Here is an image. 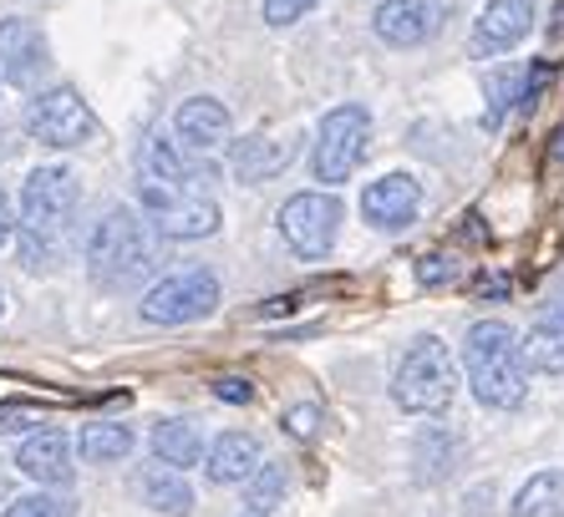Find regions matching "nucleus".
I'll use <instances>...</instances> for the list:
<instances>
[{
	"mask_svg": "<svg viewBox=\"0 0 564 517\" xmlns=\"http://www.w3.org/2000/svg\"><path fill=\"white\" fill-rule=\"evenodd\" d=\"M72 213H77V173L52 163V168H36L21 188V258L26 270H52L62 244L72 239Z\"/></svg>",
	"mask_w": 564,
	"mask_h": 517,
	"instance_id": "nucleus-1",
	"label": "nucleus"
},
{
	"mask_svg": "<svg viewBox=\"0 0 564 517\" xmlns=\"http://www.w3.org/2000/svg\"><path fill=\"white\" fill-rule=\"evenodd\" d=\"M463 365H468L473 396L494 411H513L529 396V365L524 345L503 320H478L463 340Z\"/></svg>",
	"mask_w": 564,
	"mask_h": 517,
	"instance_id": "nucleus-2",
	"label": "nucleus"
},
{
	"mask_svg": "<svg viewBox=\"0 0 564 517\" xmlns=\"http://www.w3.org/2000/svg\"><path fill=\"white\" fill-rule=\"evenodd\" d=\"M87 274L93 285L107 295H122V289H138L153 274V244L143 233V219L132 208H107L97 219L93 239H87Z\"/></svg>",
	"mask_w": 564,
	"mask_h": 517,
	"instance_id": "nucleus-3",
	"label": "nucleus"
},
{
	"mask_svg": "<svg viewBox=\"0 0 564 517\" xmlns=\"http://www.w3.org/2000/svg\"><path fill=\"white\" fill-rule=\"evenodd\" d=\"M458 396V371H453V355L437 336H422L417 345L402 355L392 375V402L412 416H437L453 406Z\"/></svg>",
	"mask_w": 564,
	"mask_h": 517,
	"instance_id": "nucleus-4",
	"label": "nucleus"
},
{
	"mask_svg": "<svg viewBox=\"0 0 564 517\" xmlns=\"http://www.w3.org/2000/svg\"><path fill=\"white\" fill-rule=\"evenodd\" d=\"M367 138H371V117L367 107H330L326 122H321V138H315V153H311V173L326 188L346 183L356 168H361V157H367Z\"/></svg>",
	"mask_w": 564,
	"mask_h": 517,
	"instance_id": "nucleus-5",
	"label": "nucleus"
},
{
	"mask_svg": "<svg viewBox=\"0 0 564 517\" xmlns=\"http://www.w3.org/2000/svg\"><path fill=\"white\" fill-rule=\"evenodd\" d=\"M26 128L46 147H82L97 138V117H93V107L82 102L77 87H52V91H41V97H31Z\"/></svg>",
	"mask_w": 564,
	"mask_h": 517,
	"instance_id": "nucleus-6",
	"label": "nucleus"
},
{
	"mask_svg": "<svg viewBox=\"0 0 564 517\" xmlns=\"http://www.w3.org/2000/svg\"><path fill=\"white\" fill-rule=\"evenodd\" d=\"M219 305V279L209 270H184V274H169L158 279L153 289L143 295L138 315L148 324H194Z\"/></svg>",
	"mask_w": 564,
	"mask_h": 517,
	"instance_id": "nucleus-7",
	"label": "nucleus"
},
{
	"mask_svg": "<svg viewBox=\"0 0 564 517\" xmlns=\"http://www.w3.org/2000/svg\"><path fill=\"white\" fill-rule=\"evenodd\" d=\"M280 233L301 258H326L341 233V204L330 194H295L280 208Z\"/></svg>",
	"mask_w": 564,
	"mask_h": 517,
	"instance_id": "nucleus-8",
	"label": "nucleus"
},
{
	"mask_svg": "<svg viewBox=\"0 0 564 517\" xmlns=\"http://www.w3.org/2000/svg\"><path fill=\"white\" fill-rule=\"evenodd\" d=\"M143 198H148V208H153V229L163 233V239L188 244V239L219 233V204L194 194V188L178 194V188H153V183H143Z\"/></svg>",
	"mask_w": 564,
	"mask_h": 517,
	"instance_id": "nucleus-9",
	"label": "nucleus"
},
{
	"mask_svg": "<svg viewBox=\"0 0 564 517\" xmlns=\"http://www.w3.org/2000/svg\"><path fill=\"white\" fill-rule=\"evenodd\" d=\"M437 26H443V6L437 0H381L377 15H371V31L397 52H412L422 41H433Z\"/></svg>",
	"mask_w": 564,
	"mask_h": 517,
	"instance_id": "nucleus-10",
	"label": "nucleus"
},
{
	"mask_svg": "<svg viewBox=\"0 0 564 517\" xmlns=\"http://www.w3.org/2000/svg\"><path fill=\"white\" fill-rule=\"evenodd\" d=\"M529 26H534V0H488L484 15H478V26H473L468 52L503 56L529 36Z\"/></svg>",
	"mask_w": 564,
	"mask_h": 517,
	"instance_id": "nucleus-11",
	"label": "nucleus"
},
{
	"mask_svg": "<svg viewBox=\"0 0 564 517\" xmlns=\"http://www.w3.org/2000/svg\"><path fill=\"white\" fill-rule=\"evenodd\" d=\"M422 208V183L408 173H387L361 194V213L371 229H408Z\"/></svg>",
	"mask_w": 564,
	"mask_h": 517,
	"instance_id": "nucleus-12",
	"label": "nucleus"
},
{
	"mask_svg": "<svg viewBox=\"0 0 564 517\" xmlns=\"http://www.w3.org/2000/svg\"><path fill=\"white\" fill-rule=\"evenodd\" d=\"M41 66H46V41H41V31L31 26V21H21V15L0 21V81L26 87Z\"/></svg>",
	"mask_w": 564,
	"mask_h": 517,
	"instance_id": "nucleus-13",
	"label": "nucleus"
},
{
	"mask_svg": "<svg viewBox=\"0 0 564 517\" xmlns=\"http://www.w3.org/2000/svg\"><path fill=\"white\" fill-rule=\"evenodd\" d=\"M260 462H264V447L254 431H224L209 447V457H204V472L219 487H235V482H250L260 472Z\"/></svg>",
	"mask_w": 564,
	"mask_h": 517,
	"instance_id": "nucleus-14",
	"label": "nucleus"
},
{
	"mask_svg": "<svg viewBox=\"0 0 564 517\" xmlns=\"http://www.w3.org/2000/svg\"><path fill=\"white\" fill-rule=\"evenodd\" d=\"M15 466H21L31 482H41V487H66L72 472H77V466H72V441H66L56 427L36 431V437L15 452Z\"/></svg>",
	"mask_w": 564,
	"mask_h": 517,
	"instance_id": "nucleus-15",
	"label": "nucleus"
},
{
	"mask_svg": "<svg viewBox=\"0 0 564 517\" xmlns=\"http://www.w3.org/2000/svg\"><path fill=\"white\" fill-rule=\"evenodd\" d=\"M290 157H295V143H280V138H239L235 153H229V168H235L239 183H264L275 178V173L290 168Z\"/></svg>",
	"mask_w": 564,
	"mask_h": 517,
	"instance_id": "nucleus-16",
	"label": "nucleus"
},
{
	"mask_svg": "<svg viewBox=\"0 0 564 517\" xmlns=\"http://www.w3.org/2000/svg\"><path fill=\"white\" fill-rule=\"evenodd\" d=\"M198 178H214V168L184 163L169 138H148L143 143V183H153V188H178V194H184V188H194Z\"/></svg>",
	"mask_w": 564,
	"mask_h": 517,
	"instance_id": "nucleus-17",
	"label": "nucleus"
},
{
	"mask_svg": "<svg viewBox=\"0 0 564 517\" xmlns=\"http://www.w3.org/2000/svg\"><path fill=\"white\" fill-rule=\"evenodd\" d=\"M178 138H184L194 153H214V147L229 138V112L214 97H188L178 107Z\"/></svg>",
	"mask_w": 564,
	"mask_h": 517,
	"instance_id": "nucleus-18",
	"label": "nucleus"
},
{
	"mask_svg": "<svg viewBox=\"0 0 564 517\" xmlns=\"http://www.w3.org/2000/svg\"><path fill=\"white\" fill-rule=\"evenodd\" d=\"M524 345V365L539 375H564V305H554L550 315H539Z\"/></svg>",
	"mask_w": 564,
	"mask_h": 517,
	"instance_id": "nucleus-19",
	"label": "nucleus"
},
{
	"mask_svg": "<svg viewBox=\"0 0 564 517\" xmlns=\"http://www.w3.org/2000/svg\"><path fill=\"white\" fill-rule=\"evenodd\" d=\"M153 457L173 472H188V466L204 462V437H198L188 421H158L153 427Z\"/></svg>",
	"mask_w": 564,
	"mask_h": 517,
	"instance_id": "nucleus-20",
	"label": "nucleus"
},
{
	"mask_svg": "<svg viewBox=\"0 0 564 517\" xmlns=\"http://www.w3.org/2000/svg\"><path fill=\"white\" fill-rule=\"evenodd\" d=\"M509 513L513 517H564V472H539V477H529Z\"/></svg>",
	"mask_w": 564,
	"mask_h": 517,
	"instance_id": "nucleus-21",
	"label": "nucleus"
},
{
	"mask_svg": "<svg viewBox=\"0 0 564 517\" xmlns=\"http://www.w3.org/2000/svg\"><path fill=\"white\" fill-rule=\"evenodd\" d=\"M143 503L153 507V513L188 517V507H194V492H188V482L178 477L173 466H153V472H143Z\"/></svg>",
	"mask_w": 564,
	"mask_h": 517,
	"instance_id": "nucleus-22",
	"label": "nucleus"
},
{
	"mask_svg": "<svg viewBox=\"0 0 564 517\" xmlns=\"http://www.w3.org/2000/svg\"><path fill=\"white\" fill-rule=\"evenodd\" d=\"M77 447L87 462H122L132 452V427L128 421H87Z\"/></svg>",
	"mask_w": 564,
	"mask_h": 517,
	"instance_id": "nucleus-23",
	"label": "nucleus"
},
{
	"mask_svg": "<svg viewBox=\"0 0 564 517\" xmlns=\"http://www.w3.org/2000/svg\"><path fill=\"white\" fill-rule=\"evenodd\" d=\"M524 81H529L524 66H499V72H488L484 91H488V122H494V128L509 117V107H524Z\"/></svg>",
	"mask_w": 564,
	"mask_h": 517,
	"instance_id": "nucleus-24",
	"label": "nucleus"
},
{
	"mask_svg": "<svg viewBox=\"0 0 564 517\" xmlns=\"http://www.w3.org/2000/svg\"><path fill=\"white\" fill-rule=\"evenodd\" d=\"M280 497H285V466L260 462V472L245 482V503H250V513H270Z\"/></svg>",
	"mask_w": 564,
	"mask_h": 517,
	"instance_id": "nucleus-25",
	"label": "nucleus"
},
{
	"mask_svg": "<svg viewBox=\"0 0 564 517\" xmlns=\"http://www.w3.org/2000/svg\"><path fill=\"white\" fill-rule=\"evenodd\" d=\"M6 517H72V503L41 487V492H31V497H15V503L6 507Z\"/></svg>",
	"mask_w": 564,
	"mask_h": 517,
	"instance_id": "nucleus-26",
	"label": "nucleus"
},
{
	"mask_svg": "<svg viewBox=\"0 0 564 517\" xmlns=\"http://www.w3.org/2000/svg\"><path fill=\"white\" fill-rule=\"evenodd\" d=\"M321 421H326V416H321V406H315V402L290 406V411L280 416V427H285L295 441H315V437H321Z\"/></svg>",
	"mask_w": 564,
	"mask_h": 517,
	"instance_id": "nucleus-27",
	"label": "nucleus"
},
{
	"mask_svg": "<svg viewBox=\"0 0 564 517\" xmlns=\"http://www.w3.org/2000/svg\"><path fill=\"white\" fill-rule=\"evenodd\" d=\"M315 0H264V21H270V26H290V21H301Z\"/></svg>",
	"mask_w": 564,
	"mask_h": 517,
	"instance_id": "nucleus-28",
	"label": "nucleus"
},
{
	"mask_svg": "<svg viewBox=\"0 0 564 517\" xmlns=\"http://www.w3.org/2000/svg\"><path fill=\"white\" fill-rule=\"evenodd\" d=\"M214 396H219V402H229V406H245L254 396V386H250V381H239V375H219V381H214Z\"/></svg>",
	"mask_w": 564,
	"mask_h": 517,
	"instance_id": "nucleus-29",
	"label": "nucleus"
},
{
	"mask_svg": "<svg viewBox=\"0 0 564 517\" xmlns=\"http://www.w3.org/2000/svg\"><path fill=\"white\" fill-rule=\"evenodd\" d=\"M447 274H453V264H447L443 254H427V258L417 264V279H422V285H443Z\"/></svg>",
	"mask_w": 564,
	"mask_h": 517,
	"instance_id": "nucleus-30",
	"label": "nucleus"
},
{
	"mask_svg": "<svg viewBox=\"0 0 564 517\" xmlns=\"http://www.w3.org/2000/svg\"><path fill=\"white\" fill-rule=\"evenodd\" d=\"M11 229H15V219H11V198L0 194V244L11 239Z\"/></svg>",
	"mask_w": 564,
	"mask_h": 517,
	"instance_id": "nucleus-31",
	"label": "nucleus"
},
{
	"mask_svg": "<svg viewBox=\"0 0 564 517\" xmlns=\"http://www.w3.org/2000/svg\"><path fill=\"white\" fill-rule=\"evenodd\" d=\"M550 157H554V163H564V128L554 132V147H550Z\"/></svg>",
	"mask_w": 564,
	"mask_h": 517,
	"instance_id": "nucleus-32",
	"label": "nucleus"
},
{
	"mask_svg": "<svg viewBox=\"0 0 564 517\" xmlns=\"http://www.w3.org/2000/svg\"><path fill=\"white\" fill-rule=\"evenodd\" d=\"M245 517H270V513H250V507H245Z\"/></svg>",
	"mask_w": 564,
	"mask_h": 517,
	"instance_id": "nucleus-33",
	"label": "nucleus"
},
{
	"mask_svg": "<svg viewBox=\"0 0 564 517\" xmlns=\"http://www.w3.org/2000/svg\"><path fill=\"white\" fill-rule=\"evenodd\" d=\"M0 305H6V295H0Z\"/></svg>",
	"mask_w": 564,
	"mask_h": 517,
	"instance_id": "nucleus-34",
	"label": "nucleus"
}]
</instances>
